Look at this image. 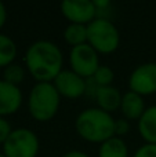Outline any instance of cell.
<instances>
[{"mask_svg": "<svg viewBox=\"0 0 156 157\" xmlns=\"http://www.w3.org/2000/svg\"><path fill=\"white\" fill-rule=\"evenodd\" d=\"M68 62L71 66L69 69L86 80L93 77L96 71L101 66L99 54L88 43L72 47L68 55Z\"/></svg>", "mask_w": 156, "mask_h": 157, "instance_id": "obj_6", "label": "cell"}, {"mask_svg": "<svg viewBox=\"0 0 156 157\" xmlns=\"http://www.w3.org/2000/svg\"><path fill=\"white\" fill-rule=\"evenodd\" d=\"M26 68L22 66L21 63H11L7 68L3 69V80H6L7 83L14 84V86H18L25 80V76H26Z\"/></svg>", "mask_w": 156, "mask_h": 157, "instance_id": "obj_17", "label": "cell"}, {"mask_svg": "<svg viewBox=\"0 0 156 157\" xmlns=\"http://www.w3.org/2000/svg\"><path fill=\"white\" fill-rule=\"evenodd\" d=\"M120 32L109 18L97 17L87 25V43L99 55L113 54L120 46Z\"/></svg>", "mask_w": 156, "mask_h": 157, "instance_id": "obj_4", "label": "cell"}, {"mask_svg": "<svg viewBox=\"0 0 156 157\" xmlns=\"http://www.w3.org/2000/svg\"><path fill=\"white\" fill-rule=\"evenodd\" d=\"M137 131L145 144L156 145V105L146 106L137 121Z\"/></svg>", "mask_w": 156, "mask_h": 157, "instance_id": "obj_13", "label": "cell"}, {"mask_svg": "<svg viewBox=\"0 0 156 157\" xmlns=\"http://www.w3.org/2000/svg\"><path fill=\"white\" fill-rule=\"evenodd\" d=\"M14 128L11 127L10 121H8L6 117H0V145L3 146V144H4L6 141H7V138L10 136V134L13 132Z\"/></svg>", "mask_w": 156, "mask_h": 157, "instance_id": "obj_21", "label": "cell"}, {"mask_svg": "<svg viewBox=\"0 0 156 157\" xmlns=\"http://www.w3.org/2000/svg\"><path fill=\"white\" fill-rule=\"evenodd\" d=\"M115 117L99 108L83 109L75 119L76 134L88 144H98L115 136Z\"/></svg>", "mask_w": 156, "mask_h": 157, "instance_id": "obj_2", "label": "cell"}, {"mask_svg": "<svg viewBox=\"0 0 156 157\" xmlns=\"http://www.w3.org/2000/svg\"><path fill=\"white\" fill-rule=\"evenodd\" d=\"M24 102V94L18 86L0 78V117L15 114Z\"/></svg>", "mask_w": 156, "mask_h": 157, "instance_id": "obj_10", "label": "cell"}, {"mask_svg": "<svg viewBox=\"0 0 156 157\" xmlns=\"http://www.w3.org/2000/svg\"><path fill=\"white\" fill-rule=\"evenodd\" d=\"M97 87H108L113 86V80H115V72L109 68L108 65H101L90 78Z\"/></svg>", "mask_w": 156, "mask_h": 157, "instance_id": "obj_18", "label": "cell"}, {"mask_svg": "<svg viewBox=\"0 0 156 157\" xmlns=\"http://www.w3.org/2000/svg\"><path fill=\"white\" fill-rule=\"evenodd\" d=\"M122 98H123V94L115 86L98 87L96 91V95H94V101L97 103V108H99L104 112H108L111 114L113 112L120 110Z\"/></svg>", "mask_w": 156, "mask_h": 157, "instance_id": "obj_11", "label": "cell"}, {"mask_svg": "<svg viewBox=\"0 0 156 157\" xmlns=\"http://www.w3.org/2000/svg\"><path fill=\"white\" fill-rule=\"evenodd\" d=\"M0 157H6L4 155H3V153H0Z\"/></svg>", "mask_w": 156, "mask_h": 157, "instance_id": "obj_24", "label": "cell"}, {"mask_svg": "<svg viewBox=\"0 0 156 157\" xmlns=\"http://www.w3.org/2000/svg\"><path fill=\"white\" fill-rule=\"evenodd\" d=\"M129 91L141 97L156 94V62H144L135 66L127 80Z\"/></svg>", "mask_w": 156, "mask_h": 157, "instance_id": "obj_7", "label": "cell"}, {"mask_svg": "<svg viewBox=\"0 0 156 157\" xmlns=\"http://www.w3.org/2000/svg\"><path fill=\"white\" fill-rule=\"evenodd\" d=\"M133 157H156V145L144 144L134 152Z\"/></svg>", "mask_w": 156, "mask_h": 157, "instance_id": "obj_20", "label": "cell"}, {"mask_svg": "<svg viewBox=\"0 0 156 157\" xmlns=\"http://www.w3.org/2000/svg\"><path fill=\"white\" fill-rule=\"evenodd\" d=\"M40 152V139L30 128L18 127L3 144L6 157H37Z\"/></svg>", "mask_w": 156, "mask_h": 157, "instance_id": "obj_5", "label": "cell"}, {"mask_svg": "<svg viewBox=\"0 0 156 157\" xmlns=\"http://www.w3.org/2000/svg\"><path fill=\"white\" fill-rule=\"evenodd\" d=\"M6 22H7V8L4 3L0 2V29L6 25Z\"/></svg>", "mask_w": 156, "mask_h": 157, "instance_id": "obj_23", "label": "cell"}, {"mask_svg": "<svg viewBox=\"0 0 156 157\" xmlns=\"http://www.w3.org/2000/svg\"><path fill=\"white\" fill-rule=\"evenodd\" d=\"M130 121L123 117L115 120V136H119V138H124L127 134L130 132Z\"/></svg>", "mask_w": 156, "mask_h": 157, "instance_id": "obj_19", "label": "cell"}, {"mask_svg": "<svg viewBox=\"0 0 156 157\" xmlns=\"http://www.w3.org/2000/svg\"><path fill=\"white\" fill-rule=\"evenodd\" d=\"M146 105L144 97L135 94L133 91H126L122 98L120 113L122 117L129 121H138L142 113L145 112Z\"/></svg>", "mask_w": 156, "mask_h": 157, "instance_id": "obj_12", "label": "cell"}, {"mask_svg": "<svg viewBox=\"0 0 156 157\" xmlns=\"http://www.w3.org/2000/svg\"><path fill=\"white\" fill-rule=\"evenodd\" d=\"M130 150L126 141L119 136H112L102 142L98 147V157H129Z\"/></svg>", "mask_w": 156, "mask_h": 157, "instance_id": "obj_14", "label": "cell"}, {"mask_svg": "<svg viewBox=\"0 0 156 157\" xmlns=\"http://www.w3.org/2000/svg\"><path fill=\"white\" fill-rule=\"evenodd\" d=\"M18 47L10 36L0 33V68H7L8 65L15 62Z\"/></svg>", "mask_w": 156, "mask_h": 157, "instance_id": "obj_15", "label": "cell"}, {"mask_svg": "<svg viewBox=\"0 0 156 157\" xmlns=\"http://www.w3.org/2000/svg\"><path fill=\"white\" fill-rule=\"evenodd\" d=\"M60 10L69 24L87 26L98 17L94 0H64L60 4Z\"/></svg>", "mask_w": 156, "mask_h": 157, "instance_id": "obj_8", "label": "cell"}, {"mask_svg": "<svg viewBox=\"0 0 156 157\" xmlns=\"http://www.w3.org/2000/svg\"><path fill=\"white\" fill-rule=\"evenodd\" d=\"M61 98L77 99L87 92V80L75 73L71 69H64L53 81Z\"/></svg>", "mask_w": 156, "mask_h": 157, "instance_id": "obj_9", "label": "cell"}, {"mask_svg": "<svg viewBox=\"0 0 156 157\" xmlns=\"http://www.w3.org/2000/svg\"><path fill=\"white\" fill-rule=\"evenodd\" d=\"M24 66L36 83H53L64 71V52L54 41L40 39L28 46Z\"/></svg>", "mask_w": 156, "mask_h": 157, "instance_id": "obj_1", "label": "cell"}, {"mask_svg": "<svg viewBox=\"0 0 156 157\" xmlns=\"http://www.w3.org/2000/svg\"><path fill=\"white\" fill-rule=\"evenodd\" d=\"M61 106V95L53 83H35L28 92V113L39 123L51 121Z\"/></svg>", "mask_w": 156, "mask_h": 157, "instance_id": "obj_3", "label": "cell"}, {"mask_svg": "<svg viewBox=\"0 0 156 157\" xmlns=\"http://www.w3.org/2000/svg\"><path fill=\"white\" fill-rule=\"evenodd\" d=\"M61 157H90V155H87L86 152L79 150V149H72V150L65 152Z\"/></svg>", "mask_w": 156, "mask_h": 157, "instance_id": "obj_22", "label": "cell"}, {"mask_svg": "<svg viewBox=\"0 0 156 157\" xmlns=\"http://www.w3.org/2000/svg\"><path fill=\"white\" fill-rule=\"evenodd\" d=\"M64 40L66 44L72 47H77L87 43V26L86 25H77V24H69L64 29L62 33Z\"/></svg>", "mask_w": 156, "mask_h": 157, "instance_id": "obj_16", "label": "cell"}]
</instances>
